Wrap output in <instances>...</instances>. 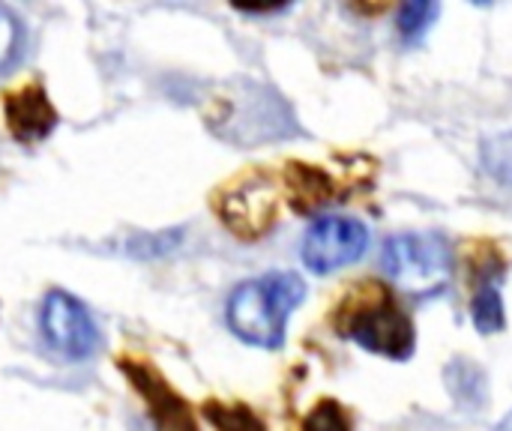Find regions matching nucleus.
<instances>
[{
  "label": "nucleus",
  "instance_id": "4468645a",
  "mask_svg": "<svg viewBox=\"0 0 512 431\" xmlns=\"http://www.w3.org/2000/svg\"><path fill=\"white\" fill-rule=\"evenodd\" d=\"M207 414L219 426V431H264L261 423L243 408H210Z\"/></svg>",
  "mask_w": 512,
  "mask_h": 431
},
{
  "label": "nucleus",
  "instance_id": "0eeeda50",
  "mask_svg": "<svg viewBox=\"0 0 512 431\" xmlns=\"http://www.w3.org/2000/svg\"><path fill=\"white\" fill-rule=\"evenodd\" d=\"M6 120H9V129H12V135L18 141H39V138H45L54 129L57 114H54L45 90L30 84L24 90L9 93V99H6Z\"/></svg>",
  "mask_w": 512,
  "mask_h": 431
},
{
  "label": "nucleus",
  "instance_id": "2eb2a0df",
  "mask_svg": "<svg viewBox=\"0 0 512 431\" xmlns=\"http://www.w3.org/2000/svg\"><path fill=\"white\" fill-rule=\"evenodd\" d=\"M498 431H512V414H507V417H504V423L498 426Z\"/></svg>",
  "mask_w": 512,
  "mask_h": 431
},
{
  "label": "nucleus",
  "instance_id": "ddd939ff",
  "mask_svg": "<svg viewBox=\"0 0 512 431\" xmlns=\"http://www.w3.org/2000/svg\"><path fill=\"white\" fill-rule=\"evenodd\" d=\"M303 431H348V417L336 402H321L303 423Z\"/></svg>",
  "mask_w": 512,
  "mask_h": 431
},
{
  "label": "nucleus",
  "instance_id": "39448f33",
  "mask_svg": "<svg viewBox=\"0 0 512 431\" xmlns=\"http://www.w3.org/2000/svg\"><path fill=\"white\" fill-rule=\"evenodd\" d=\"M366 246H369V228L360 219L321 216L309 225L303 246H300V258L312 273L330 276L360 261Z\"/></svg>",
  "mask_w": 512,
  "mask_h": 431
},
{
  "label": "nucleus",
  "instance_id": "9d476101",
  "mask_svg": "<svg viewBox=\"0 0 512 431\" xmlns=\"http://www.w3.org/2000/svg\"><path fill=\"white\" fill-rule=\"evenodd\" d=\"M441 6L438 3H426V0H411L405 6H399V15H396V27L402 33L405 42H417L429 27L432 21L438 18Z\"/></svg>",
  "mask_w": 512,
  "mask_h": 431
},
{
  "label": "nucleus",
  "instance_id": "f03ea898",
  "mask_svg": "<svg viewBox=\"0 0 512 431\" xmlns=\"http://www.w3.org/2000/svg\"><path fill=\"white\" fill-rule=\"evenodd\" d=\"M339 330L363 351L387 360H408L417 348V330L411 318L381 285H363L345 303L339 315Z\"/></svg>",
  "mask_w": 512,
  "mask_h": 431
},
{
  "label": "nucleus",
  "instance_id": "1a4fd4ad",
  "mask_svg": "<svg viewBox=\"0 0 512 431\" xmlns=\"http://www.w3.org/2000/svg\"><path fill=\"white\" fill-rule=\"evenodd\" d=\"M501 282H504V267L486 264L474 282V297H471V321L483 336L501 333L507 324L504 315V300H501Z\"/></svg>",
  "mask_w": 512,
  "mask_h": 431
},
{
  "label": "nucleus",
  "instance_id": "f8f14e48",
  "mask_svg": "<svg viewBox=\"0 0 512 431\" xmlns=\"http://www.w3.org/2000/svg\"><path fill=\"white\" fill-rule=\"evenodd\" d=\"M21 39H24V30H21V21L18 15L0 3V75L18 60L21 54Z\"/></svg>",
  "mask_w": 512,
  "mask_h": 431
},
{
  "label": "nucleus",
  "instance_id": "9b49d317",
  "mask_svg": "<svg viewBox=\"0 0 512 431\" xmlns=\"http://www.w3.org/2000/svg\"><path fill=\"white\" fill-rule=\"evenodd\" d=\"M483 168L498 183L512 186V132H501L483 144Z\"/></svg>",
  "mask_w": 512,
  "mask_h": 431
},
{
  "label": "nucleus",
  "instance_id": "f257e3e1",
  "mask_svg": "<svg viewBox=\"0 0 512 431\" xmlns=\"http://www.w3.org/2000/svg\"><path fill=\"white\" fill-rule=\"evenodd\" d=\"M306 285L297 273H267L240 282L225 306L228 327L237 339L255 348H279L285 342V327L291 312L303 303Z\"/></svg>",
  "mask_w": 512,
  "mask_h": 431
},
{
  "label": "nucleus",
  "instance_id": "6e6552de",
  "mask_svg": "<svg viewBox=\"0 0 512 431\" xmlns=\"http://www.w3.org/2000/svg\"><path fill=\"white\" fill-rule=\"evenodd\" d=\"M126 369V375L132 378V384H135V390L147 399V405H150V411H153V417H156V423H159V429L162 431H195L192 426V417H189V411H186V405L147 369V366H132V363H126L123 366Z\"/></svg>",
  "mask_w": 512,
  "mask_h": 431
},
{
  "label": "nucleus",
  "instance_id": "20e7f679",
  "mask_svg": "<svg viewBox=\"0 0 512 431\" xmlns=\"http://www.w3.org/2000/svg\"><path fill=\"white\" fill-rule=\"evenodd\" d=\"M42 339L63 360H87L99 345V327L87 306L66 291H48L39 309Z\"/></svg>",
  "mask_w": 512,
  "mask_h": 431
},
{
  "label": "nucleus",
  "instance_id": "7ed1b4c3",
  "mask_svg": "<svg viewBox=\"0 0 512 431\" xmlns=\"http://www.w3.org/2000/svg\"><path fill=\"white\" fill-rule=\"evenodd\" d=\"M381 267L399 291L435 297L453 279V249L435 231H405L384 243Z\"/></svg>",
  "mask_w": 512,
  "mask_h": 431
},
{
  "label": "nucleus",
  "instance_id": "423d86ee",
  "mask_svg": "<svg viewBox=\"0 0 512 431\" xmlns=\"http://www.w3.org/2000/svg\"><path fill=\"white\" fill-rule=\"evenodd\" d=\"M222 219L237 231L240 237H258L264 234L276 219V195L273 186L261 177L243 180L234 192L225 195Z\"/></svg>",
  "mask_w": 512,
  "mask_h": 431
}]
</instances>
